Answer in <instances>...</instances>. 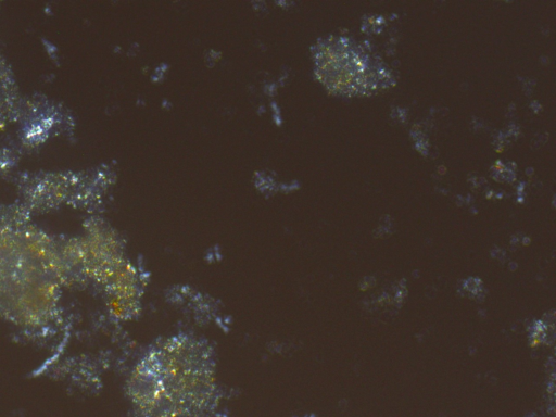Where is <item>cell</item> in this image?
<instances>
[{"label":"cell","instance_id":"cell-1","mask_svg":"<svg viewBox=\"0 0 556 417\" xmlns=\"http://www.w3.org/2000/svg\"><path fill=\"white\" fill-rule=\"evenodd\" d=\"M132 417H213L220 392L212 346L179 332L151 344L127 380Z\"/></svg>","mask_w":556,"mask_h":417},{"label":"cell","instance_id":"cell-2","mask_svg":"<svg viewBox=\"0 0 556 417\" xmlns=\"http://www.w3.org/2000/svg\"><path fill=\"white\" fill-rule=\"evenodd\" d=\"M315 77L333 94L370 96L395 85L391 70L349 36L328 35L312 46Z\"/></svg>","mask_w":556,"mask_h":417}]
</instances>
